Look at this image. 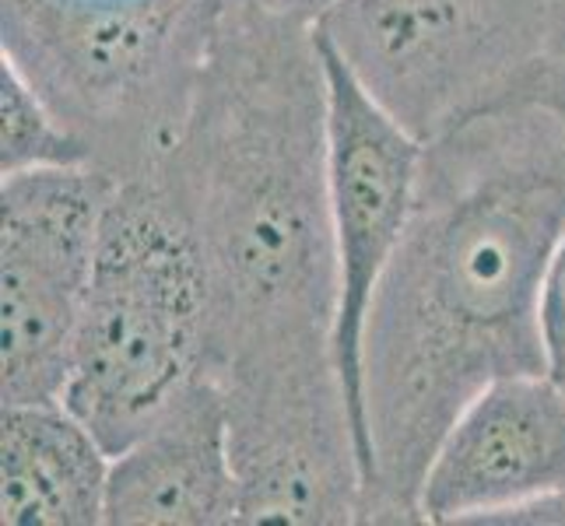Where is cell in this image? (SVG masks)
Returning <instances> with one entry per match:
<instances>
[{
  "instance_id": "1",
  "label": "cell",
  "mask_w": 565,
  "mask_h": 526,
  "mask_svg": "<svg viewBox=\"0 0 565 526\" xmlns=\"http://www.w3.org/2000/svg\"><path fill=\"white\" fill-rule=\"evenodd\" d=\"M565 232V116L481 112L425 144L418 204L369 302V523L418 519L446 428L484 386L544 373L541 285Z\"/></svg>"
},
{
  "instance_id": "2",
  "label": "cell",
  "mask_w": 565,
  "mask_h": 526,
  "mask_svg": "<svg viewBox=\"0 0 565 526\" xmlns=\"http://www.w3.org/2000/svg\"><path fill=\"white\" fill-rule=\"evenodd\" d=\"M151 172L183 211L207 270V373L338 358L317 29L232 0L180 138Z\"/></svg>"
},
{
  "instance_id": "3",
  "label": "cell",
  "mask_w": 565,
  "mask_h": 526,
  "mask_svg": "<svg viewBox=\"0 0 565 526\" xmlns=\"http://www.w3.org/2000/svg\"><path fill=\"white\" fill-rule=\"evenodd\" d=\"M232 0H0V56L113 180L177 144Z\"/></svg>"
},
{
  "instance_id": "4",
  "label": "cell",
  "mask_w": 565,
  "mask_h": 526,
  "mask_svg": "<svg viewBox=\"0 0 565 526\" xmlns=\"http://www.w3.org/2000/svg\"><path fill=\"white\" fill-rule=\"evenodd\" d=\"M211 362V288L183 211L154 172L116 180L64 404L116 453Z\"/></svg>"
},
{
  "instance_id": "5",
  "label": "cell",
  "mask_w": 565,
  "mask_h": 526,
  "mask_svg": "<svg viewBox=\"0 0 565 526\" xmlns=\"http://www.w3.org/2000/svg\"><path fill=\"white\" fill-rule=\"evenodd\" d=\"M548 22L552 0H341L317 39L369 99L433 144L523 99Z\"/></svg>"
},
{
  "instance_id": "6",
  "label": "cell",
  "mask_w": 565,
  "mask_h": 526,
  "mask_svg": "<svg viewBox=\"0 0 565 526\" xmlns=\"http://www.w3.org/2000/svg\"><path fill=\"white\" fill-rule=\"evenodd\" d=\"M222 386L239 523H369V471L334 355L228 368Z\"/></svg>"
},
{
  "instance_id": "7",
  "label": "cell",
  "mask_w": 565,
  "mask_h": 526,
  "mask_svg": "<svg viewBox=\"0 0 565 526\" xmlns=\"http://www.w3.org/2000/svg\"><path fill=\"white\" fill-rule=\"evenodd\" d=\"M113 190L99 165L35 169L0 183L4 404L64 400Z\"/></svg>"
},
{
  "instance_id": "8",
  "label": "cell",
  "mask_w": 565,
  "mask_h": 526,
  "mask_svg": "<svg viewBox=\"0 0 565 526\" xmlns=\"http://www.w3.org/2000/svg\"><path fill=\"white\" fill-rule=\"evenodd\" d=\"M320 56L327 71V193L338 257L334 351L369 471V436L362 415V330L380 278L386 275L415 214L425 144L369 99L323 43Z\"/></svg>"
},
{
  "instance_id": "9",
  "label": "cell",
  "mask_w": 565,
  "mask_h": 526,
  "mask_svg": "<svg viewBox=\"0 0 565 526\" xmlns=\"http://www.w3.org/2000/svg\"><path fill=\"white\" fill-rule=\"evenodd\" d=\"M565 492V389L548 373L505 376L463 407L428 463L418 519L495 523Z\"/></svg>"
},
{
  "instance_id": "10",
  "label": "cell",
  "mask_w": 565,
  "mask_h": 526,
  "mask_svg": "<svg viewBox=\"0 0 565 526\" xmlns=\"http://www.w3.org/2000/svg\"><path fill=\"white\" fill-rule=\"evenodd\" d=\"M109 526H232L239 477L222 386L193 379L145 432L113 453Z\"/></svg>"
},
{
  "instance_id": "11",
  "label": "cell",
  "mask_w": 565,
  "mask_h": 526,
  "mask_svg": "<svg viewBox=\"0 0 565 526\" xmlns=\"http://www.w3.org/2000/svg\"><path fill=\"white\" fill-rule=\"evenodd\" d=\"M113 453L64 400L4 404L0 519L4 526L106 523Z\"/></svg>"
},
{
  "instance_id": "12",
  "label": "cell",
  "mask_w": 565,
  "mask_h": 526,
  "mask_svg": "<svg viewBox=\"0 0 565 526\" xmlns=\"http://www.w3.org/2000/svg\"><path fill=\"white\" fill-rule=\"evenodd\" d=\"M92 165L88 144L61 120L29 77L0 56V175Z\"/></svg>"
},
{
  "instance_id": "13",
  "label": "cell",
  "mask_w": 565,
  "mask_h": 526,
  "mask_svg": "<svg viewBox=\"0 0 565 526\" xmlns=\"http://www.w3.org/2000/svg\"><path fill=\"white\" fill-rule=\"evenodd\" d=\"M541 341H544V373L565 389V232L552 249V260L541 285Z\"/></svg>"
},
{
  "instance_id": "14",
  "label": "cell",
  "mask_w": 565,
  "mask_h": 526,
  "mask_svg": "<svg viewBox=\"0 0 565 526\" xmlns=\"http://www.w3.org/2000/svg\"><path fill=\"white\" fill-rule=\"evenodd\" d=\"M520 103H534V106L555 109L558 116H565V0H552L548 53H544V61L537 64Z\"/></svg>"
},
{
  "instance_id": "15",
  "label": "cell",
  "mask_w": 565,
  "mask_h": 526,
  "mask_svg": "<svg viewBox=\"0 0 565 526\" xmlns=\"http://www.w3.org/2000/svg\"><path fill=\"white\" fill-rule=\"evenodd\" d=\"M246 4L260 8L275 18H285V22L317 29L323 18L341 4V0H246Z\"/></svg>"
}]
</instances>
